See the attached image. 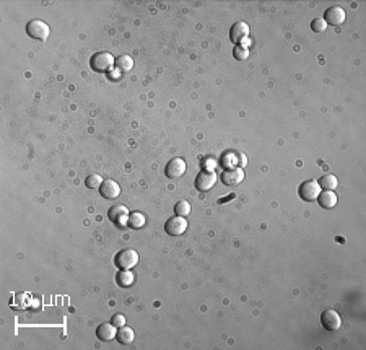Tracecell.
I'll list each match as a JSON object with an SVG mask.
<instances>
[{"instance_id": "7c38bea8", "label": "cell", "mask_w": 366, "mask_h": 350, "mask_svg": "<svg viewBox=\"0 0 366 350\" xmlns=\"http://www.w3.org/2000/svg\"><path fill=\"white\" fill-rule=\"evenodd\" d=\"M324 21L327 24H332V26H339L345 21V10L342 7H330L324 13Z\"/></svg>"}, {"instance_id": "484cf974", "label": "cell", "mask_w": 366, "mask_h": 350, "mask_svg": "<svg viewBox=\"0 0 366 350\" xmlns=\"http://www.w3.org/2000/svg\"><path fill=\"white\" fill-rule=\"evenodd\" d=\"M112 324L116 328H122V326H126V318H124L122 314H116L114 318H112Z\"/></svg>"}, {"instance_id": "ac0fdd59", "label": "cell", "mask_w": 366, "mask_h": 350, "mask_svg": "<svg viewBox=\"0 0 366 350\" xmlns=\"http://www.w3.org/2000/svg\"><path fill=\"white\" fill-rule=\"evenodd\" d=\"M318 182H319L321 189H324V191H334L337 187V184H339V179H337V176H334V174H324V176Z\"/></svg>"}, {"instance_id": "5b68a950", "label": "cell", "mask_w": 366, "mask_h": 350, "mask_svg": "<svg viewBox=\"0 0 366 350\" xmlns=\"http://www.w3.org/2000/svg\"><path fill=\"white\" fill-rule=\"evenodd\" d=\"M187 230V220L186 217H178L174 215L166 222L164 225V231L168 233L170 236H181L184 235V231Z\"/></svg>"}, {"instance_id": "6da1fadb", "label": "cell", "mask_w": 366, "mask_h": 350, "mask_svg": "<svg viewBox=\"0 0 366 350\" xmlns=\"http://www.w3.org/2000/svg\"><path fill=\"white\" fill-rule=\"evenodd\" d=\"M138 264V254L134 249H122L114 256V265L121 271H132Z\"/></svg>"}, {"instance_id": "8992f818", "label": "cell", "mask_w": 366, "mask_h": 350, "mask_svg": "<svg viewBox=\"0 0 366 350\" xmlns=\"http://www.w3.org/2000/svg\"><path fill=\"white\" fill-rule=\"evenodd\" d=\"M244 179V171L238 168V166H233V168H227L221 174V181L224 186H230V187H235L238 184H241Z\"/></svg>"}, {"instance_id": "7402d4cb", "label": "cell", "mask_w": 366, "mask_h": 350, "mask_svg": "<svg viewBox=\"0 0 366 350\" xmlns=\"http://www.w3.org/2000/svg\"><path fill=\"white\" fill-rule=\"evenodd\" d=\"M190 210H192V207H190V204L187 201H179V202H176V205H174V213L178 217H187L190 213Z\"/></svg>"}, {"instance_id": "2e32d148", "label": "cell", "mask_w": 366, "mask_h": 350, "mask_svg": "<svg viewBox=\"0 0 366 350\" xmlns=\"http://www.w3.org/2000/svg\"><path fill=\"white\" fill-rule=\"evenodd\" d=\"M318 202L322 209H334L337 205V196L334 191H321Z\"/></svg>"}, {"instance_id": "603a6c76", "label": "cell", "mask_w": 366, "mask_h": 350, "mask_svg": "<svg viewBox=\"0 0 366 350\" xmlns=\"http://www.w3.org/2000/svg\"><path fill=\"white\" fill-rule=\"evenodd\" d=\"M85 184L88 189H99L103 184V178L99 176V174H90L85 179Z\"/></svg>"}, {"instance_id": "d4e9b609", "label": "cell", "mask_w": 366, "mask_h": 350, "mask_svg": "<svg viewBox=\"0 0 366 350\" xmlns=\"http://www.w3.org/2000/svg\"><path fill=\"white\" fill-rule=\"evenodd\" d=\"M311 28H313L314 33H324V31L327 30V23L324 21L322 18H316V20H313V23H311Z\"/></svg>"}, {"instance_id": "52a82bcc", "label": "cell", "mask_w": 366, "mask_h": 350, "mask_svg": "<svg viewBox=\"0 0 366 350\" xmlns=\"http://www.w3.org/2000/svg\"><path fill=\"white\" fill-rule=\"evenodd\" d=\"M215 182H217V174L213 171H202L195 178V189L201 193H207L215 186Z\"/></svg>"}, {"instance_id": "ba28073f", "label": "cell", "mask_w": 366, "mask_h": 350, "mask_svg": "<svg viewBox=\"0 0 366 350\" xmlns=\"http://www.w3.org/2000/svg\"><path fill=\"white\" fill-rule=\"evenodd\" d=\"M184 173H186V161L182 160V158H173L164 168L166 178L170 179H179Z\"/></svg>"}, {"instance_id": "8fae6325", "label": "cell", "mask_w": 366, "mask_h": 350, "mask_svg": "<svg viewBox=\"0 0 366 350\" xmlns=\"http://www.w3.org/2000/svg\"><path fill=\"white\" fill-rule=\"evenodd\" d=\"M129 210L126 205L116 204L112 205L109 210H107V219H109L112 223L116 225H127V219H129Z\"/></svg>"}, {"instance_id": "3957f363", "label": "cell", "mask_w": 366, "mask_h": 350, "mask_svg": "<svg viewBox=\"0 0 366 350\" xmlns=\"http://www.w3.org/2000/svg\"><path fill=\"white\" fill-rule=\"evenodd\" d=\"M26 33L33 39L46 41L49 38V35H51V28H49V24L43 20H31L26 24Z\"/></svg>"}, {"instance_id": "4fadbf2b", "label": "cell", "mask_w": 366, "mask_h": 350, "mask_svg": "<svg viewBox=\"0 0 366 350\" xmlns=\"http://www.w3.org/2000/svg\"><path fill=\"white\" fill-rule=\"evenodd\" d=\"M99 194H101L104 199H109V201H112V199H118V197H119L121 187H119V184H118L116 181L106 179V181H103L101 187H99Z\"/></svg>"}, {"instance_id": "277c9868", "label": "cell", "mask_w": 366, "mask_h": 350, "mask_svg": "<svg viewBox=\"0 0 366 350\" xmlns=\"http://www.w3.org/2000/svg\"><path fill=\"white\" fill-rule=\"evenodd\" d=\"M298 194H299V197H301L303 201H306V202L316 201V199H318L319 194H321L319 182L314 181V179H307V181L301 182V186H299V189H298Z\"/></svg>"}, {"instance_id": "30bf717a", "label": "cell", "mask_w": 366, "mask_h": 350, "mask_svg": "<svg viewBox=\"0 0 366 350\" xmlns=\"http://www.w3.org/2000/svg\"><path fill=\"white\" fill-rule=\"evenodd\" d=\"M321 322L327 331H339L342 326V318L335 310H326L321 316Z\"/></svg>"}, {"instance_id": "cb8c5ba5", "label": "cell", "mask_w": 366, "mask_h": 350, "mask_svg": "<svg viewBox=\"0 0 366 350\" xmlns=\"http://www.w3.org/2000/svg\"><path fill=\"white\" fill-rule=\"evenodd\" d=\"M233 54H235V57L238 61H244V59H247V56H249V47L246 44H238L235 47V51H233Z\"/></svg>"}, {"instance_id": "d6986e66", "label": "cell", "mask_w": 366, "mask_h": 350, "mask_svg": "<svg viewBox=\"0 0 366 350\" xmlns=\"http://www.w3.org/2000/svg\"><path fill=\"white\" fill-rule=\"evenodd\" d=\"M134 280H135V277L130 271H121V272H118V276H116V282L124 288L130 287L132 283H134Z\"/></svg>"}, {"instance_id": "4316f807", "label": "cell", "mask_w": 366, "mask_h": 350, "mask_svg": "<svg viewBox=\"0 0 366 350\" xmlns=\"http://www.w3.org/2000/svg\"><path fill=\"white\" fill-rule=\"evenodd\" d=\"M38 305H39V302H38V300H33L31 306H33V308H38Z\"/></svg>"}, {"instance_id": "9a60e30c", "label": "cell", "mask_w": 366, "mask_h": 350, "mask_svg": "<svg viewBox=\"0 0 366 350\" xmlns=\"http://www.w3.org/2000/svg\"><path fill=\"white\" fill-rule=\"evenodd\" d=\"M31 303H33V302H31V295L26 293V291H20V293H15V295L12 297V300H10L12 308H13V310H18V311L26 310V308L31 306Z\"/></svg>"}, {"instance_id": "7a4b0ae2", "label": "cell", "mask_w": 366, "mask_h": 350, "mask_svg": "<svg viewBox=\"0 0 366 350\" xmlns=\"http://www.w3.org/2000/svg\"><path fill=\"white\" fill-rule=\"evenodd\" d=\"M114 64H116V59L109 52H96L90 61L91 69H93L95 72H98V73L109 72L114 67Z\"/></svg>"}, {"instance_id": "ffe728a7", "label": "cell", "mask_w": 366, "mask_h": 350, "mask_svg": "<svg viewBox=\"0 0 366 350\" xmlns=\"http://www.w3.org/2000/svg\"><path fill=\"white\" fill-rule=\"evenodd\" d=\"M116 67L121 72H130L132 67H134V59L127 54L119 56V59H116Z\"/></svg>"}, {"instance_id": "44dd1931", "label": "cell", "mask_w": 366, "mask_h": 350, "mask_svg": "<svg viewBox=\"0 0 366 350\" xmlns=\"http://www.w3.org/2000/svg\"><path fill=\"white\" fill-rule=\"evenodd\" d=\"M145 215H142L140 212H134V213H130L129 215V219H127V225L130 228H135V230H138V228H142L144 225H145Z\"/></svg>"}, {"instance_id": "5bb4252c", "label": "cell", "mask_w": 366, "mask_h": 350, "mask_svg": "<svg viewBox=\"0 0 366 350\" xmlns=\"http://www.w3.org/2000/svg\"><path fill=\"white\" fill-rule=\"evenodd\" d=\"M96 336L99 340H103V342H109V340L116 339V336H118V329H116L112 322H103L98 326Z\"/></svg>"}, {"instance_id": "e0dca14e", "label": "cell", "mask_w": 366, "mask_h": 350, "mask_svg": "<svg viewBox=\"0 0 366 350\" xmlns=\"http://www.w3.org/2000/svg\"><path fill=\"white\" fill-rule=\"evenodd\" d=\"M116 339H118L119 344H122V345H130L135 339V332L132 331V328L122 326L118 332V336H116Z\"/></svg>"}, {"instance_id": "9c48e42d", "label": "cell", "mask_w": 366, "mask_h": 350, "mask_svg": "<svg viewBox=\"0 0 366 350\" xmlns=\"http://www.w3.org/2000/svg\"><path fill=\"white\" fill-rule=\"evenodd\" d=\"M249 36V24L244 21H238L230 30V39L235 44H243Z\"/></svg>"}]
</instances>
